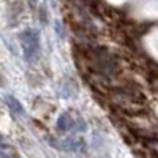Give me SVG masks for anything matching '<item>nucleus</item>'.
<instances>
[{"label":"nucleus","instance_id":"obj_1","mask_svg":"<svg viewBox=\"0 0 158 158\" xmlns=\"http://www.w3.org/2000/svg\"><path fill=\"white\" fill-rule=\"evenodd\" d=\"M21 43H22V52L27 62L35 60L40 56L41 51V43H40V33L33 29H27L21 33Z\"/></svg>","mask_w":158,"mask_h":158},{"label":"nucleus","instance_id":"obj_2","mask_svg":"<svg viewBox=\"0 0 158 158\" xmlns=\"http://www.w3.org/2000/svg\"><path fill=\"white\" fill-rule=\"evenodd\" d=\"M57 128L62 133H79V131L85 130V123L81 118H74V115H71V112H63L60 114L59 120H57Z\"/></svg>","mask_w":158,"mask_h":158},{"label":"nucleus","instance_id":"obj_3","mask_svg":"<svg viewBox=\"0 0 158 158\" xmlns=\"http://www.w3.org/2000/svg\"><path fill=\"white\" fill-rule=\"evenodd\" d=\"M57 149H65V150H71V152H82L85 149V142L79 138H70L67 141H63L59 144Z\"/></svg>","mask_w":158,"mask_h":158},{"label":"nucleus","instance_id":"obj_4","mask_svg":"<svg viewBox=\"0 0 158 158\" xmlns=\"http://www.w3.org/2000/svg\"><path fill=\"white\" fill-rule=\"evenodd\" d=\"M5 103H6V106L10 108V111L13 114H16V115H24L25 111H24V106L21 104L19 100H16L13 95H6L5 97Z\"/></svg>","mask_w":158,"mask_h":158},{"label":"nucleus","instance_id":"obj_5","mask_svg":"<svg viewBox=\"0 0 158 158\" xmlns=\"http://www.w3.org/2000/svg\"><path fill=\"white\" fill-rule=\"evenodd\" d=\"M0 156H18V152L10 142H6L3 138H0Z\"/></svg>","mask_w":158,"mask_h":158},{"label":"nucleus","instance_id":"obj_6","mask_svg":"<svg viewBox=\"0 0 158 158\" xmlns=\"http://www.w3.org/2000/svg\"><path fill=\"white\" fill-rule=\"evenodd\" d=\"M30 2H32V3H35V2H36V0H30Z\"/></svg>","mask_w":158,"mask_h":158}]
</instances>
